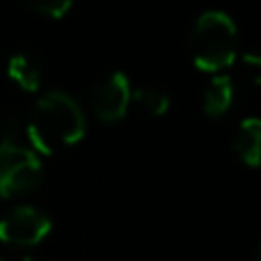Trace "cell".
Listing matches in <instances>:
<instances>
[{
  "mask_svg": "<svg viewBox=\"0 0 261 261\" xmlns=\"http://www.w3.org/2000/svg\"><path fill=\"white\" fill-rule=\"evenodd\" d=\"M87 122L81 103L71 94L50 90L37 99L25 124V138L35 153H58L85 138Z\"/></svg>",
  "mask_w": 261,
  "mask_h": 261,
  "instance_id": "1",
  "label": "cell"
},
{
  "mask_svg": "<svg viewBox=\"0 0 261 261\" xmlns=\"http://www.w3.org/2000/svg\"><path fill=\"white\" fill-rule=\"evenodd\" d=\"M190 60L197 69L218 73L239 58V28L222 9H208L195 18L188 35Z\"/></svg>",
  "mask_w": 261,
  "mask_h": 261,
  "instance_id": "2",
  "label": "cell"
},
{
  "mask_svg": "<svg viewBox=\"0 0 261 261\" xmlns=\"http://www.w3.org/2000/svg\"><path fill=\"white\" fill-rule=\"evenodd\" d=\"M41 161L32 149L16 142H0V197L9 199L35 190L41 181Z\"/></svg>",
  "mask_w": 261,
  "mask_h": 261,
  "instance_id": "3",
  "label": "cell"
},
{
  "mask_svg": "<svg viewBox=\"0 0 261 261\" xmlns=\"http://www.w3.org/2000/svg\"><path fill=\"white\" fill-rule=\"evenodd\" d=\"M53 229L48 213L37 206H14L0 218V243L14 248H35Z\"/></svg>",
  "mask_w": 261,
  "mask_h": 261,
  "instance_id": "4",
  "label": "cell"
},
{
  "mask_svg": "<svg viewBox=\"0 0 261 261\" xmlns=\"http://www.w3.org/2000/svg\"><path fill=\"white\" fill-rule=\"evenodd\" d=\"M130 92H133V85L126 73L113 71L99 83H94L90 92V106L101 122H119L130 108Z\"/></svg>",
  "mask_w": 261,
  "mask_h": 261,
  "instance_id": "5",
  "label": "cell"
},
{
  "mask_svg": "<svg viewBox=\"0 0 261 261\" xmlns=\"http://www.w3.org/2000/svg\"><path fill=\"white\" fill-rule=\"evenodd\" d=\"M7 76L16 83L21 90L37 92L44 81V64L41 58L32 50H18L7 62Z\"/></svg>",
  "mask_w": 261,
  "mask_h": 261,
  "instance_id": "6",
  "label": "cell"
},
{
  "mask_svg": "<svg viewBox=\"0 0 261 261\" xmlns=\"http://www.w3.org/2000/svg\"><path fill=\"white\" fill-rule=\"evenodd\" d=\"M236 101V83L229 73H216L202 94V110L208 117H222Z\"/></svg>",
  "mask_w": 261,
  "mask_h": 261,
  "instance_id": "7",
  "label": "cell"
},
{
  "mask_svg": "<svg viewBox=\"0 0 261 261\" xmlns=\"http://www.w3.org/2000/svg\"><path fill=\"white\" fill-rule=\"evenodd\" d=\"M234 151L248 167H261V117H245L234 133Z\"/></svg>",
  "mask_w": 261,
  "mask_h": 261,
  "instance_id": "8",
  "label": "cell"
},
{
  "mask_svg": "<svg viewBox=\"0 0 261 261\" xmlns=\"http://www.w3.org/2000/svg\"><path fill=\"white\" fill-rule=\"evenodd\" d=\"M130 108L144 117H163L170 110V94L156 85H140L130 92Z\"/></svg>",
  "mask_w": 261,
  "mask_h": 261,
  "instance_id": "9",
  "label": "cell"
},
{
  "mask_svg": "<svg viewBox=\"0 0 261 261\" xmlns=\"http://www.w3.org/2000/svg\"><path fill=\"white\" fill-rule=\"evenodd\" d=\"M35 12L44 14L48 18H62L64 14L71 9L73 0H25Z\"/></svg>",
  "mask_w": 261,
  "mask_h": 261,
  "instance_id": "10",
  "label": "cell"
},
{
  "mask_svg": "<svg viewBox=\"0 0 261 261\" xmlns=\"http://www.w3.org/2000/svg\"><path fill=\"white\" fill-rule=\"evenodd\" d=\"M241 67H243V73L250 83L261 85V48L241 55Z\"/></svg>",
  "mask_w": 261,
  "mask_h": 261,
  "instance_id": "11",
  "label": "cell"
},
{
  "mask_svg": "<svg viewBox=\"0 0 261 261\" xmlns=\"http://www.w3.org/2000/svg\"><path fill=\"white\" fill-rule=\"evenodd\" d=\"M252 261H261V245L257 248V252H254V259Z\"/></svg>",
  "mask_w": 261,
  "mask_h": 261,
  "instance_id": "12",
  "label": "cell"
},
{
  "mask_svg": "<svg viewBox=\"0 0 261 261\" xmlns=\"http://www.w3.org/2000/svg\"><path fill=\"white\" fill-rule=\"evenodd\" d=\"M0 261H5V259H0Z\"/></svg>",
  "mask_w": 261,
  "mask_h": 261,
  "instance_id": "13",
  "label": "cell"
}]
</instances>
